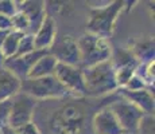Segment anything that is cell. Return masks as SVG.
I'll return each mask as SVG.
<instances>
[{"instance_id":"cell-4","label":"cell","mask_w":155,"mask_h":134,"mask_svg":"<svg viewBox=\"0 0 155 134\" xmlns=\"http://www.w3.org/2000/svg\"><path fill=\"white\" fill-rule=\"evenodd\" d=\"M77 44H78L80 58H81V64H80L81 68L92 67L112 58L113 47L111 42L99 35L84 32L77 39Z\"/></svg>"},{"instance_id":"cell-14","label":"cell","mask_w":155,"mask_h":134,"mask_svg":"<svg viewBox=\"0 0 155 134\" xmlns=\"http://www.w3.org/2000/svg\"><path fill=\"white\" fill-rule=\"evenodd\" d=\"M116 94H119L121 98L130 101L136 107L142 110L144 114H154L155 111V99H154V91L144 89V90L138 91H128L124 89H117Z\"/></svg>"},{"instance_id":"cell-10","label":"cell","mask_w":155,"mask_h":134,"mask_svg":"<svg viewBox=\"0 0 155 134\" xmlns=\"http://www.w3.org/2000/svg\"><path fill=\"white\" fill-rule=\"evenodd\" d=\"M111 61L113 63V68H115L117 87L121 89L136 74V70L140 63L136 61V58L131 54L128 48L116 50V51L113 50Z\"/></svg>"},{"instance_id":"cell-24","label":"cell","mask_w":155,"mask_h":134,"mask_svg":"<svg viewBox=\"0 0 155 134\" xmlns=\"http://www.w3.org/2000/svg\"><path fill=\"white\" fill-rule=\"evenodd\" d=\"M18 11V4L15 0H0V15L12 17Z\"/></svg>"},{"instance_id":"cell-17","label":"cell","mask_w":155,"mask_h":134,"mask_svg":"<svg viewBox=\"0 0 155 134\" xmlns=\"http://www.w3.org/2000/svg\"><path fill=\"white\" fill-rule=\"evenodd\" d=\"M22 80L4 66L0 67V101H7L20 93Z\"/></svg>"},{"instance_id":"cell-16","label":"cell","mask_w":155,"mask_h":134,"mask_svg":"<svg viewBox=\"0 0 155 134\" xmlns=\"http://www.w3.org/2000/svg\"><path fill=\"white\" fill-rule=\"evenodd\" d=\"M128 50L131 51L139 63H148L155 61V42L154 36L140 38L138 40H134L130 44Z\"/></svg>"},{"instance_id":"cell-28","label":"cell","mask_w":155,"mask_h":134,"mask_svg":"<svg viewBox=\"0 0 155 134\" xmlns=\"http://www.w3.org/2000/svg\"><path fill=\"white\" fill-rule=\"evenodd\" d=\"M0 134H2V130H0Z\"/></svg>"},{"instance_id":"cell-13","label":"cell","mask_w":155,"mask_h":134,"mask_svg":"<svg viewBox=\"0 0 155 134\" xmlns=\"http://www.w3.org/2000/svg\"><path fill=\"white\" fill-rule=\"evenodd\" d=\"M47 52L49 51H46V50H35V51L30 52L27 55L5 59L3 66L5 68H8L12 74H15L20 80H23L28 76L30 70H31L32 66L35 64V62Z\"/></svg>"},{"instance_id":"cell-11","label":"cell","mask_w":155,"mask_h":134,"mask_svg":"<svg viewBox=\"0 0 155 134\" xmlns=\"http://www.w3.org/2000/svg\"><path fill=\"white\" fill-rule=\"evenodd\" d=\"M93 134H124L117 120L108 105L100 107L92 117Z\"/></svg>"},{"instance_id":"cell-6","label":"cell","mask_w":155,"mask_h":134,"mask_svg":"<svg viewBox=\"0 0 155 134\" xmlns=\"http://www.w3.org/2000/svg\"><path fill=\"white\" fill-rule=\"evenodd\" d=\"M38 107V101L31 98L25 93H18L11 98V113L8 127L11 129H19L20 126L34 121L35 111Z\"/></svg>"},{"instance_id":"cell-2","label":"cell","mask_w":155,"mask_h":134,"mask_svg":"<svg viewBox=\"0 0 155 134\" xmlns=\"http://www.w3.org/2000/svg\"><path fill=\"white\" fill-rule=\"evenodd\" d=\"M85 82V98H100L115 94L117 90L112 61L101 62L92 67L82 68Z\"/></svg>"},{"instance_id":"cell-27","label":"cell","mask_w":155,"mask_h":134,"mask_svg":"<svg viewBox=\"0 0 155 134\" xmlns=\"http://www.w3.org/2000/svg\"><path fill=\"white\" fill-rule=\"evenodd\" d=\"M10 31H11V30H0V47H2L4 39L7 38V35L10 34Z\"/></svg>"},{"instance_id":"cell-9","label":"cell","mask_w":155,"mask_h":134,"mask_svg":"<svg viewBox=\"0 0 155 134\" xmlns=\"http://www.w3.org/2000/svg\"><path fill=\"white\" fill-rule=\"evenodd\" d=\"M49 54L54 56L58 63L78 67L81 64L77 39L71 35H61V36L57 35L53 46L49 48Z\"/></svg>"},{"instance_id":"cell-22","label":"cell","mask_w":155,"mask_h":134,"mask_svg":"<svg viewBox=\"0 0 155 134\" xmlns=\"http://www.w3.org/2000/svg\"><path fill=\"white\" fill-rule=\"evenodd\" d=\"M136 134H155V118L154 114H146L139 123Z\"/></svg>"},{"instance_id":"cell-8","label":"cell","mask_w":155,"mask_h":134,"mask_svg":"<svg viewBox=\"0 0 155 134\" xmlns=\"http://www.w3.org/2000/svg\"><path fill=\"white\" fill-rule=\"evenodd\" d=\"M54 76L73 98H85V82L81 67L58 63Z\"/></svg>"},{"instance_id":"cell-7","label":"cell","mask_w":155,"mask_h":134,"mask_svg":"<svg viewBox=\"0 0 155 134\" xmlns=\"http://www.w3.org/2000/svg\"><path fill=\"white\" fill-rule=\"evenodd\" d=\"M108 106L112 110L113 114H115L116 120H117L119 125H120V127L123 129L124 133L126 132L135 133L142 118L146 115L139 107H136L130 101L121 98L120 95L117 98H115L112 102H109Z\"/></svg>"},{"instance_id":"cell-18","label":"cell","mask_w":155,"mask_h":134,"mask_svg":"<svg viewBox=\"0 0 155 134\" xmlns=\"http://www.w3.org/2000/svg\"><path fill=\"white\" fill-rule=\"evenodd\" d=\"M57 64H58V62L55 61L54 56L50 55L49 52L45 54L43 56H41V58L35 62V64L32 66L31 70H30L27 78L34 79V78H43V76L54 75Z\"/></svg>"},{"instance_id":"cell-19","label":"cell","mask_w":155,"mask_h":134,"mask_svg":"<svg viewBox=\"0 0 155 134\" xmlns=\"http://www.w3.org/2000/svg\"><path fill=\"white\" fill-rule=\"evenodd\" d=\"M23 35H26V34H22V32H18V31L11 30L10 34L7 35V38H5L4 42H3L2 47H0V52H2L3 58L10 59L15 55L18 46H19V42L23 38Z\"/></svg>"},{"instance_id":"cell-25","label":"cell","mask_w":155,"mask_h":134,"mask_svg":"<svg viewBox=\"0 0 155 134\" xmlns=\"http://www.w3.org/2000/svg\"><path fill=\"white\" fill-rule=\"evenodd\" d=\"M121 89L128 90V91H138V90H144V89H147V86H146L144 80H143L138 74H135V75L126 83V86Z\"/></svg>"},{"instance_id":"cell-26","label":"cell","mask_w":155,"mask_h":134,"mask_svg":"<svg viewBox=\"0 0 155 134\" xmlns=\"http://www.w3.org/2000/svg\"><path fill=\"white\" fill-rule=\"evenodd\" d=\"M0 30H11V17L0 15Z\"/></svg>"},{"instance_id":"cell-15","label":"cell","mask_w":155,"mask_h":134,"mask_svg":"<svg viewBox=\"0 0 155 134\" xmlns=\"http://www.w3.org/2000/svg\"><path fill=\"white\" fill-rule=\"evenodd\" d=\"M55 38H57V22L53 15L47 14L43 23L34 34L35 48L49 51V48L54 43Z\"/></svg>"},{"instance_id":"cell-1","label":"cell","mask_w":155,"mask_h":134,"mask_svg":"<svg viewBox=\"0 0 155 134\" xmlns=\"http://www.w3.org/2000/svg\"><path fill=\"white\" fill-rule=\"evenodd\" d=\"M84 98H65L50 113L47 120L49 134H86L92 130V117L88 106L82 102Z\"/></svg>"},{"instance_id":"cell-20","label":"cell","mask_w":155,"mask_h":134,"mask_svg":"<svg viewBox=\"0 0 155 134\" xmlns=\"http://www.w3.org/2000/svg\"><path fill=\"white\" fill-rule=\"evenodd\" d=\"M11 30L22 34H30V23L23 12L16 11V14L11 17Z\"/></svg>"},{"instance_id":"cell-12","label":"cell","mask_w":155,"mask_h":134,"mask_svg":"<svg viewBox=\"0 0 155 134\" xmlns=\"http://www.w3.org/2000/svg\"><path fill=\"white\" fill-rule=\"evenodd\" d=\"M18 11L23 12L30 23V34L34 35L37 30L43 23L47 15L46 2L41 0H25V2H16Z\"/></svg>"},{"instance_id":"cell-23","label":"cell","mask_w":155,"mask_h":134,"mask_svg":"<svg viewBox=\"0 0 155 134\" xmlns=\"http://www.w3.org/2000/svg\"><path fill=\"white\" fill-rule=\"evenodd\" d=\"M11 113V99L0 101V129H4L8 126Z\"/></svg>"},{"instance_id":"cell-3","label":"cell","mask_w":155,"mask_h":134,"mask_svg":"<svg viewBox=\"0 0 155 134\" xmlns=\"http://www.w3.org/2000/svg\"><path fill=\"white\" fill-rule=\"evenodd\" d=\"M124 8L126 3L123 0H115L101 7H91L86 22V32L109 39L115 32L116 22Z\"/></svg>"},{"instance_id":"cell-21","label":"cell","mask_w":155,"mask_h":134,"mask_svg":"<svg viewBox=\"0 0 155 134\" xmlns=\"http://www.w3.org/2000/svg\"><path fill=\"white\" fill-rule=\"evenodd\" d=\"M35 44H34V35L31 34H26L23 35V38L19 42V46L16 48V52L12 58H16V56H23V55H27V54L35 51Z\"/></svg>"},{"instance_id":"cell-5","label":"cell","mask_w":155,"mask_h":134,"mask_svg":"<svg viewBox=\"0 0 155 134\" xmlns=\"http://www.w3.org/2000/svg\"><path fill=\"white\" fill-rule=\"evenodd\" d=\"M20 91L30 95L35 101H58L71 97L69 91L58 82V79L54 75L34 79H23Z\"/></svg>"}]
</instances>
